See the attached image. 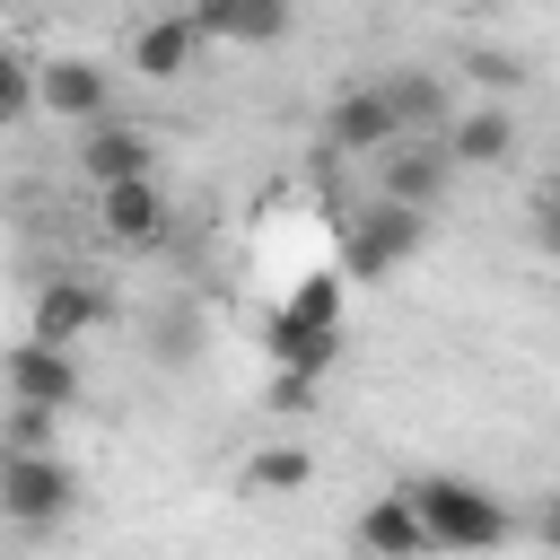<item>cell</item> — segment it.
<instances>
[{"label": "cell", "instance_id": "8992f818", "mask_svg": "<svg viewBox=\"0 0 560 560\" xmlns=\"http://www.w3.org/2000/svg\"><path fill=\"white\" fill-rule=\"evenodd\" d=\"M96 228H105V245H122V254H158L166 228H175V210H166L158 175H131V184H96Z\"/></svg>", "mask_w": 560, "mask_h": 560}, {"label": "cell", "instance_id": "ffe728a7", "mask_svg": "<svg viewBox=\"0 0 560 560\" xmlns=\"http://www.w3.org/2000/svg\"><path fill=\"white\" fill-rule=\"evenodd\" d=\"M472 79H481V96H508L525 70H516V52H472Z\"/></svg>", "mask_w": 560, "mask_h": 560}, {"label": "cell", "instance_id": "4fadbf2b", "mask_svg": "<svg viewBox=\"0 0 560 560\" xmlns=\"http://www.w3.org/2000/svg\"><path fill=\"white\" fill-rule=\"evenodd\" d=\"M192 26L201 44H280L298 26L289 0H192Z\"/></svg>", "mask_w": 560, "mask_h": 560}, {"label": "cell", "instance_id": "ba28073f", "mask_svg": "<svg viewBox=\"0 0 560 560\" xmlns=\"http://www.w3.org/2000/svg\"><path fill=\"white\" fill-rule=\"evenodd\" d=\"M0 385H9V402H35V411H70L79 402V350H52V341H18L9 359H0Z\"/></svg>", "mask_w": 560, "mask_h": 560}, {"label": "cell", "instance_id": "8fae6325", "mask_svg": "<svg viewBox=\"0 0 560 560\" xmlns=\"http://www.w3.org/2000/svg\"><path fill=\"white\" fill-rule=\"evenodd\" d=\"M192 61H201V26H192V9H166V18H149V26L131 35V70H140L149 88H175Z\"/></svg>", "mask_w": 560, "mask_h": 560}, {"label": "cell", "instance_id": "9a60e30c", "mask_svg": "<svg viewBox=\"0 0 560 560\" xmlns=\"http://www.w3.org/2000/svg\"><path fill=\"white\" fill-rule=\"evenodd\" d=\"M359 551L368 560H429V534H420V516H411V499L402 490H376L368 508H359Z\"/></svg>", "mask_w": 560, "mask_h": 560}, {"label": "cell", "instance_id": "5bb4252c", "mask_svg": "<svg viewBox=\"0 0 560 560\" xmlns=\"http://www.w3.org/2000/svg\"><path fill=\"white\" fill-rule=\"evenodd\" d=\"M324 140H332L341 158H376L385 140H402V131H394L385 88H341V96H332V114H324Z\"/></svg>", "mask_w": 560, "mask_h": 560}, {"label": "cell", "instance_id": "e0dca14e", "mask_svg": "<svg viewBox=\"0 0 560 560\" xmlns=\"http://www.w3.org/2000/svg\"><path fill=\"white\" fill-rule=\"evenodd\" d=\"M315 481V455L306 446H262V455H245V490L254 499H289V490H306Z\"/></svg>", "mask_w": 560, "mask_h": 560}, {"label": "cell", "instance_id": "d6986e66", "mask_svg": "<svg viewBox=\"0 0 560 560\" xmlns=\"http://www.w3.org/2000/svg\"><path fill=\"white\" fill-rule=\"evenodd\" d=\"M52 429H61V411H35V402H9V411H0V446H9V455L52 446Z\"/></svg>", "mask_w": 560, "mask_h": 560}, {"label": "cell", "instance_id": "3957f363", "mask_svg": "<svg viewBox=\"0 0 560 560\" xmlns=\"http://www.w3.org/2000/svg\"><path fill=\"white\" fill-rule=\"evenodd\" d=\"M70 508H79V464L61 446H26V455L0 446V525L52 534V525H70Z\"/></svg>", "mask_w": 560, "mask_h": 560}, {"label": "cell", "instance_id": "7a4b0ae2", "mask_svg": "<svg viewBox=\"0 0 560 560\" xmlns=\"http://www.w3.org/2000/svg\"><path fill=\"white\" fill-rule=\"evenodd\" d=\"M402 499H411V516H420L429 551H499V542L516 534L508 499H499V490H481V481H464V472L402 481Z\"/></svg>", "mask_w": 560, "mask_h": 560}, {"label": "cell", "instance_id": "6da1fadb", "mask_svg": "<svg viewBox=\"0 0 560 560\" xmlns=\"http://www.w3.org/2000/svg\"><path fill=\"white\" fill-rule=\"evenodd\" d=\"M341 306H350V280H341V271H306V280L271 306V324H262L271 368L298 376V385H315V376L341 359Z\"/></svg>", "mask_w": 560, "mask_h": 560}, {"label": "cell", "instance_id": "9c48e42d", "mask_svg": "<svg viewBox=\"0 0 560 560\" xmlns=\"http://www.w3.org/2000/svg\"><path fill=\"white\" fill-rule=\"evenodd\" d=\"M105 315H114V298H105L96 280H70V271H61V280H44V289H35L26 332H35V341H52V350H79Z\"/></svg>", "mask_w": 560, "mask_h": 560}, {"label": "cell", "instance_id": "2e32d148", "mask_svg": "<svg viewBox=\"0 0 560 560\" xmlns=\"http://www.w3.org/2000/svg\"><path fill=\"white\" fill-rule=\"evenodd\" d=\"M385 105H394V131H402V140H420V131L446 122V96H438L429 70H394V79H385Z\"/></svg>", "mask_w": 560, "mask_h": 560}, {"label": "cell", "instance_id": "7c38bea8", "mask_svg": "<svg viewBox=\"0 0 560 560\" xmlns=\"http://www.w3.org/2000/svg\"><path fill=\"white\" fill-rule=\"evenodd\" d=\"M438 149L455 158V175H464V166H508V158H516V114L481 96L472 114H455V122H438Z\"/></svg>", "mask_w": 560, "mask_h": 560}, {"label": "cell", "instance_id": "ac0fdd59", "mask_svg": "<svg viewBox=\"0 0 560 560\" xmlns=\"http://www.w3.org/2000/svg\"><path fill=\"white\" fill-rule=\"evenodd\" d=\"M26 114H35V61L0 35V131H9V122H26Z\"/></svg>", "mask_w": 560, "mask_h": 560}, {"label": "cell", "instance_id": "52a82bcc", "mask_svg": "<svg viewBox=\"0 0 560 560\" xmlns=\"http://www.w3.org/2000/svg\"><path fill=\"white\" fill-rule=\"evenodd\" d=\"M105 105H114V70H105V61H88V52L35 61V114H52V122H96Z\"/></svg>", "mask_w": 560, "mask_h": 560}, {"label": "cell", "instance_id": "277c9868", "mask_svg": "<svg viewBox=\"0 0 560 560\" xmlns=\"http://www.w3.org/2000/svg\"><path fill=\"white\" fill-rule=\"evenodd\" d=\"M429 245V210H402V201H368L341 219V280L368 289V280H394L411 254Z\"/></svg>", "mask_w": 560, "mask_h": 560}, {"label": "cell", "instance_id": "5b68a950", "mask_svg": "<svg viewBox=\"0 0 560 560\" xmlns=\"http://www.w3.org/2000/svg\"><path fill=\"white\" fill-rule=\"evenodd\" d=\"M376 201H402V210H438L446 201V184H455V158L438 149V131H420V140H385L376 149Z\"/></svg>", "mask_w": 560, "mask_h": 560}, {"label": "cell", "instance_id": "44dd1931", "mask_svg": "<svg viewBox=\"0 0 560 560\" xmlns=\"http://www.w3.org/2000/svg\"><path fill=\"white\" fill-rule=\"evenodd\" d=\"M472 9H508V0H472Z\"/></svg>", "mask_w": 560, "mask_h": 560}, {"label": "cell", "instance_id": "30bf717a", "mask_svg": "<svg viewBox=\"0 0 560 560\" xmlns=\"http://www.w3.org/2000/svg\"><path fill=\"white\" fill-rule=\"evenodd\" d=\"M88 140H79V175L88 184H131V175H158V140L140 131V122H114V114H96V122H79Z\"/></svg>", "mask_w": 560, "mask_h": 560}]
</instances>
